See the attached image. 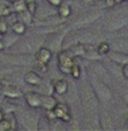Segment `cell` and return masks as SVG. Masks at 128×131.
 <instances>
[{
	"instance_id": "6da1fadb",
	"label": "cell",
	"mask_w": 128,
	"mask_h": 131,
	"mask_svg": "<svg viewBox=\"0 0 128 131\" xmlns=\"http://www.w3.org/2000/svg\"><path fill=\"white\" fill-rule=\"evenodd\" d=\"M74 55L69 50H62L58 53L57 55V62H58V68L59 70L65 75H69L71 72V68L74 61Z\"/></svg>"
},
{
	"instance_id": "7a4b0ae2",
	"label": "cell",
	"mask_w": 128,
	"mask_h": 131,
	"mask_svg": "<svg viewBox=\"0 0 128 131\" xmlns=\"http://www.w3.org/2000/svg\"><path fill=\"white\" fill-rule=\"evenodd\" d=\"M52 112L55 120H61L62 122H71V109H69V106L66 102H57Z\"/></svg>"
},
{
	"instance_id": "3957f363",
	"label": "cell",
	"mask_w": 128,
	"mask_h": 131,
	"mask_svg": "<svg viewBox=\"0 0 128 131\" xmlns=\"http://www.w3.org/2000/svg\"><path fill=\"white\" fill-rule=\"evenodd\" d=\"M1 85V84H0ZM2 89V97L5 98H8V99H17V98L23 97V93L17 86L15 85H11L9 83L6 84H2L1 85Z\"/></svg>"
},
{
	"instance_id": "277c9868",
	"label": "cell",
	"mask_w": 128,
	"mask_h": 131,
	"mask_svg": "<svg viewBox=\"0 0 128 131\" xmlns=\"http://www.w3.org/2000/svg\"><path fill=\"white\" fill-rule=\"evenodd\" d=\"M24 99H25V102L27 105L30 107V108H41L42 106V98H41V94L37 92H27L24 95Z\"/></svg>"
},
{
	"instance_id": "5b68a950",
	"label": "cell",
	"mask_w": 128,
	"mask_h": 131,
	"mask_svg": "<svg viewBox=\"0 0 128 131\" xmlns=\"http://www.w3.org/2000/svg\"><path fill=\"white\" fill-rule=\"evenodd\" d=\"M24 82L29 85L32 86H39L43 83V78L38 72L34 71V70H29L24 74Z\"/></svg>"
},
{
	"instance_id": "8992f818",
	"label": "cell",
	"mask_w": 128,
	"mask_h": 131,
	"mask_svg": "<svg viewBox=\"0 0 128 131\" xmlns=\"http://www.w3.org/2000/svg\"><path fill=\"white\" fill-rule=\"evenodd\" d=\"M35 59H36V61L48 64V62L52 59V52H51V50L47 47H39L38 50L36 51Z\"/></svg>"
},
{
	"instance_id": "52a82bcc",
	"label": "cell",
	"mask_w": 128,
	"mask_h": 131,
	"mask_svg": "<svg viewBox=\"0 0 128 131\" xmlns=\"http://www.w3.org/2000/svg\"><path fill=\"white\" fill-rule=\"evenodd\" d=\"M52 88L57 94L59 95H64L67 93L68 91V83L67 81L60 78V79H53L52 81Z\"/></svg>"
},
{
	"instance_id": "ba28073f",
	"label": "cell",
	"mask_w": 128,
	"mask_h": 131,
	"mask_svg": "<svg viewBox=\"0 0 128 131\" xmlns=\"http://www.w3.org/2000/svg\"><path fill=\"white\" fill-rule=\"evenodd\" d=\"M41 98H42L41 108L45 109V111H52L58 102L57 99L52 94H41Z\"/></svg>"
},
{
	"instance_id": "9c48e42d",
	"label": "cell",
	"mask_w": 128,
	"mask_h": 131,
	"mask_svg": "<svg viewBox=\"0 0 128 131\" xmlns=\"http://www.w3.org/2000/svg\"><path fill=\"white\" fill-rule=\"evenodd\" d=\"M11 30L14 35H16V36H21V35L25 34V31H27V24L23 23L22 21H20V20L16 18V20L11 24Z\"/></svg>"
},
{
	"instance_id": "30bf717a",
	"label": "cell",
	"mask_w": 128,
	"mask_h": 131,
	"mask_svg": "<svg viewBox=\"0 0 128 131\" xmlns=\"http://www.w3.org/2000/svg\"><path fill=\"white\" fill-rule=\"evenodd\" d=\"M57 8H58V15H59L60 17H64V18L68 17L72 14V7H71V5L67 4V2L62 1Z\"/></svg>"
},
{
	"instance_id": "8fae6325",
	"label": "cell",
	"mask_w": 128,
	"mask_h": 131,
	"mask_svg": "<svg viewBox=\"0 0 128 131\" xmlns=\"http://www.w3.org/2000/svg\"><path fill=\"white\" fill-rule=\"evenodd\" d=\"M16 18L20 21H22L23 23H25L27 25L32 24V18H34V15H32L30 12H28L27 9L21 13H16Z\"/></svg>"
},
{
	"instance_id": "7c38bea8",
	"label": "cell",
	"mask_w": 128,
	"mask_h": 131,
	"mask_svg": "<svg viewBox=\"0 0 128 131\" xmlns=\"http://www.w3.org/2000/svg\"><path fill=\"white\" fill-rule=\"evenodd\" d=\"M27 0H15L12 2V12L14 13H21L27 9Z\"/></svg>"
},
{
	"instance_id": "4fadbf2b",
	"label": "cell",
	"mask_w": 128,
	"mask_h": 131,
	"mask_svg": "<svg viewBox=\"0 0 128 131\" xmlns=\"http://www.w3.org/2000/svg\"><path fill=\"white\" fill-rule=\"evenodd\" d=\"M12 14V8L7 2H0V17H7Z\"/></svg>"
},
{
	"instance_id": "5bb4252c",
	"label": "cell",
	"mask_w": 128,
	"mask_h": 131,
	"mask_svg": "<svg viewBox=\"0 0 128 131\" xmlns=\"http://www.w3.org/2000/svg\"><path fill=\"white\" fill-rule=\"evenodd\" d=\"M110 50H111V47H110V45H109V43L102 41L98 45V47H97V53H98V55H105L110 52Z\"/></svg>"
},
{
	"instance_id": "9a60e30c",
	"label": "cell",
	"mask_w": 128,
	"mask_h": 131,
	"mask_svg": "<svg viewBox=\"0 0 128 131\" xmlns=\"http://www.w3.org/2000/svg\"><path fill=\"white\" fill-rule=\"evenodd\" d=\"M69 75H72V77L75 78V79L80 78L81 77V68H80V66L74 62L73 66H72V68H71V72H69Z\"/></svg>"
},
{
	"instance_id": "2e32d148",
	"label": "cell",
	"mask_w": 128,
	"mask_h": 131,
	"mask_svg": "<svg viewBox=\"0 0 128 131\" xmlns=\"http://www.w3.org/2000/svg\"><path fill=\"white\" fill-rule=\"evenodd\" d=\"M37 7H38V5H37L36 1H29V2H27V10L30 12L32 15H35V14H36Z\"/></svg>"
},
{
	"instance_id": "e0dca14e",
	"label": "cell",
	"mask_w": 128,
	"mask_h": 131,
	"mask_svg": "<svg viewBox=\"0 0 128 131\" xmlns=\"http://www.w3.org/2000/svg\"><path fill=\"white\" fill-rule=\"evenodd\" d=\"M2 18L4 17H0V32L2 35H6L8 32V23H7V21L2 20Z\"/></svg>"
},
{
	"instance_id": "ac0fdd59",
	"label": "cell",
	"mask_w": 128,
	"mask_h": 131,
	"mask_svg": "<svg viewBox=\"0 0 128 131\" xmlns=\"http://www.w3.org/2000/svg\"><path fill=\"white\" fill-rule=\"evenodd\" d=\"M36 66H37V68H38L41 71H43V72L47 71V64H46V63H43V62L36 61Z\"/></svg>"
},
{
	"instance_id": "d6986e66",
	"label": "cell",
	"mask_w": 128,
	"mask_h": 131,
	"mask_svg": "<svg viewBox=\"0 0 128 131\" xmlns=\"http://www.w3.org/2000/svg\"><path fill=\"white\" fill-rule=\"evenodd\" d=\"M121 72H122V76L128 79V62L126 64H124V67H122V69H121Z\"/></svg>"
},
{
	"instance_id": "ffe728a7",
	"label": "cell",
	"mask_w": 128,
	"mask_h": 131,
	"mask_svg": "<svg viewBox=\"0 0 128 131\" xmlns=\"http://www.w3.org/2000/svg\"><path fill=\"white\" fill-rule=\"evenodd\" d=\"M47 2L51 5L52 7H58L60 4L62 2V0H47Z\"/></svg>"
},
{
	"instance_id": "44dd1931",
	"label": "cell",
	"mask_w": 128,
	"mask_h": 131,
	"mask_svg": "<svg viewBox=\"0 0 128 131\" xmlns=\"http://www.w3.org/2000/svg\"><path fill=\"white\" fill-rule=\"evenodd\" d=\"M115 4H117V2H115V0H105V5L107 7H113Z\"/></svg>"
},
{
	"instance_id": "7402d4cb",
	"label": "cell",
	"mask_w": 128,
	"mask_h": 131,
	"mask_svg": "<svg viewBox=\"0 0 128 131\" xmlns=\"http://www.w3.org/2000/svg\"><path fill=\"white\" fill-rule=\"evenodd\" d=\"M5 48H6V45H5V43H4V40H0V51H4Z\"/></svg>"
},
{
	"instance_id": "603a6c76",
	"label": "cell",
	"mask_w": 128,
	"mask_h": 131,
	"mask_svg": "<svg viewBox=\"0 0 128 131\" xmlns=\"http://www.w3.org/2000/svg\"><path fill=\"white\" fill-rule=\"evenodd\" d=\"M4 117H5V112L2 111L1 108H0V121H1V120H2V118H4Z\"/></svg>"
},
{
	"instance_id": "cb8c5ba5",
	"label": "cell",
	"mask_w": 128,
	"mask_h": 131,
	"mask_svg": "<svg viewBox=\"0 0 128 131\" xmlns=\"http://www.w3.org/2000/svg\"><path fill=\"white\" fill-rule=\"evenodd\" d=\"M0 97H2V89H1V85H0Z\"/></svg>"
},
{
	"instance_id": "d4e9b609",
	"label": "cell",
	"mask_w": 128,
	"mask_h": 131,
	"mask_svg": "<svg viewBox=\"0 0 128 131\" xmlns=\"http://www.w3.org/2000/svg\"><path fill=\"white\" fill-rule=\"evenodd\" d=\"M5 1H6V2H11V4H12V2L15 1V0H5Z\"/></svg>"
},
{
	"instance_id": "484cf974",
	"label": "cell",
	"mask_w": 128,
	"mask_h": 131,
	"mask_svg": "<svg viewBox=\"0 0 128 131\" xmlns=\"http://www.w3.org/2000/svg\"><path fill=\"white\" fill-rule=\"evenodd\" d=\"M2 37H4V35H2L1 32H0V40H1V39H2Z\"/></svg>"
},
{
	"instance_id": "4316f807",
	"label": "cell",
	"mask_w": 128,
	"mask_h": 131,
	"mask_svg": "<svg viewBox=\"0 0 128 131\" xmlns=\"http://www.w3.org/2000/svg\"><path fill=\"white\" fill-rule=\"evenodd\" d=\"M121 1H124V0H115V2H117V4H118V2H121Z\"/></svg>"
},
{
	"instance_id": "83f0119b",
	"label": "cell",
	"mask_w": 128,
	"mask_h": 131,
	"mask_svg": "<svg viewBox=\"0 0 128 131\" xmlns=\"http://www.w3.org/2000/svg\"><path fill=\"white\" fill-rule=\"evenodd\" d=\"M0 2H6V1H5V0H0Z\"/></svg>"
},
{
	"instance_id": "f1b7e54d",
	"label": "cell",
	"mask_w": 128,
	"mask_h": 131,
	"mask_svg": "<svg viewBox=\"0 0 128 131\" xmlns=\"http://www.w3.org/2000/svg\"><path fill=\"white\" fill-rule=\"evenodd\" d=\"M127 123H128V120H127Z\"/></svg>"
},
{
	"instance_id": "f546056e",
	"label": "cell",
	"mask_w": 128,
	"mask_h": 131,
	"mask_svg": "<svg viewBox=\"0 0 128 131\" xmlns=\"http://www.w3.org/2000/svg\"><path fill=\"white\" fill-rule=\"evenodd\" d=\"M127 1H128V0H127Z\"/></svg>"
}]
</instances>
